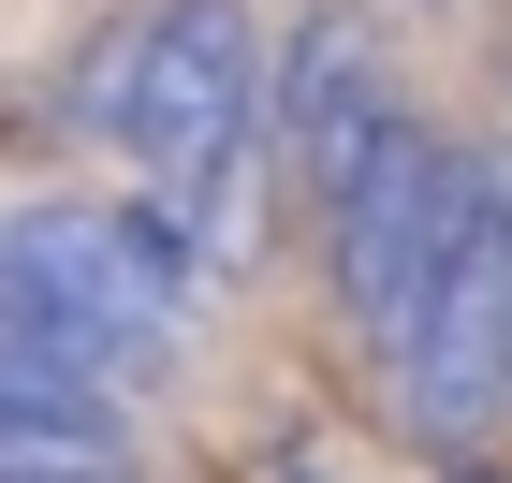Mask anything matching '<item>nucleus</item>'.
Listing matches in <instances>:
<instances>
[{"label": "nucleus", "mask_w": 512, "mask_h": 483, "mask_svg": "<svg viewBox=\"0 0 512 483\" xmlns=\"http://www.w3.org/2000/svg\"><path fill=\"white\" fill-rule=\"evenodd\" d=\"M0 279H30L59 293V308L103 337V352L147 381V366H176V337L205 322V279H191V249L161 235L147 205H74V191H44V205H0Z\"/></svg>", "instance_id": "nucleus-3"}, {"label": "nucleus", "mask_w": 512, "mask_h": 483, "mask_svg": "<svg viewBox=\"0 0 512 483\" xmlns=\"http://www.w3.org/2000/svg\"><path fill=\"white\" fill-rule=\"evenodd\" d=\"M381 366H395V410H410L439 454H469L483 425L512 410V249H498V191L454 220L425 308H410V337H395Z\"/></svg>", "instance_id": "nucleus-4"}, {"label": "nucleus", "mask_w": 512, "mask_h": 483, "mask_svg": "<svg viewBox=\"0 0 512 483\" xmlns=\"http://www.w3.org/2000/svg\"><path fill=\"white\" fill-rule=\"evenodd\" d=\"M264 103V30H249V0H147L132 30L88 44L74 74V118L103 161H132V205L176 191L191 161H220Z\"/></svg>", "instance_id": "nucleus-1"}, {"label": "nucleus", "mask_w": 512, "mask_h": 483, "mask_svg": "<svg viewBox=\"0 0 512 483\" xmlns=\"http://www.w3.org/2000/svg\"><path fill=\"white\" fill-rule=\"evenodd\" d=\"M483 191H498V249H512V161H498V176H483Z\"/></svg>", "instance_id": "nucleus-6"}, {"label": "nucleus", "mask_w": 512, "mask_h": 483, "mask_svg": "<svg viewBox=\"0 0 512 483\" xmlns=\"http://www.w3.org/2000/svg\"><path fill=\"white\" fill-rule=\"evenodd\" d=\"M249 118H264V176H278V191H337V176H352V147L395 118L366 0H322L308 30L264 44V103H249Z\"/></svg>", "instance_id": "nucleus-5"}, {"label": "nucleus", "mask_w": 512, "mask_h": 483, "mask_svg": "<svg viewBox=\"0 0 512 483\" xmlns=\"http://www.w3.org/2000/svg\"><path fill=\"white\" fill-rule=\"evenodd\" d=\"M469 205H483V161L439 118H410V103L352 147V176L322 191V293H337V322L366 352L410 337V308H425V279H439V249H454Z\"/></svg>", "instance_id": "nucleus-2"}]
</instances>
